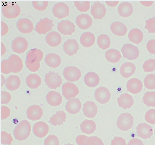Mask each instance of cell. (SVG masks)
Masks as SVG:
<instances>
[{
    "instance_id": "cell-1",
    "label": "cell",
    "mask_w": 155,
    "mask_h": 145,
    "mask_svg": "<svg viewBox=\"0 0 155 145\" xmlns=\"http://www.w3.org/2000/svg\"><path fill=\"white\" fill-rule=\"evenodd\" d=\"M31 131V125L28 121L23 120L15 127L13 135L15 138L18 140H26L29 136Z\"/></svg>"
},
{
    "instance_id": "cell-2",
    "label": "cell",
    "mask_w": 155,
    "mask_h": 145,
    "mask_svg": "<svg viewBox=\"0 0 155 145\" xmlns=\"http://www.w3.org/2000/svg\"><path fill=\"white\" fill-rule=\"evenodd\" d=\"M44 81L48 88L51 89H56L60 87L62 83V79L58 72L50 71L46 73Z\"/></svg>"
},
{
    "instance_id": "cell-3",
    "label": "cell",
    "mask_w": 155,
    "mask_h": 145,
    "mask_svg": "<svg viewBox=\"0 0 155 145\" xmlns=\"http://www.w3.org/2000/svg\"><path fill=\"white\" fill-rule=\"evenodd\" d=\"M134 124V118L128 113H123L118 117L116 122L117 127L123 131H127L130 129Z\"/></svg>"
},
{
    "instance_id": "cell-4",
    "label": "cell",
    "mask_w": 155,
    "mask_h": 145,
    "mask_svg": "<svg viewBox=\"0 0 155 145\" xmlns=\"http://www.w3.org/2000/svg\"><path fill=\"white\" fill-rule=\"evenodd\" d=\"M21 9L19 5L14 3H8L2 8V13L4 16L8 19L15 18L20 13Z\"/></svg>"
},
{
    "instance_id": "cell-5",
    "label": "cell",
    "mask_w": 155,
    "mask_h": 145,
    "mask_svg": "<svg viewBox=\"0 0 155 145\" xmlns=\"http://www.w3.org/2000/svg\"><path fill=\"white\" fill-rule=\"evenodd\" d=\"M54 25L53 20L47 17L40 18L36 24L34 30L39 34H45L52 30Z\"/></svg>"
},
{
    "instance_id": "cell-6",
    "label": "cell",
    "mask_w": 155,
    "mask_h": 145,
    "mask_svg": "<svg viewBox=\"0 0 155 145\" xmlns=\"http://www.w3.org/2000/svg\"><path fill=\"white\" fill-rule=\"evenodd\" d=\"M62 90L63 95L68 100L75 97L79 93L77 86L69 82H66L62 85Z\"/></svg>"
},
{
    "instance_id": "cell-7",
    "label": "cell",
    "mask_w": 155,
    "mask_h": 145,
    "mask_svg": "<svg viewBox=\"0 0 155 145\" xmlns=\"http://www.w3.org/2000/svg\"><path fill=\"white\" fill-rule=\"evenodd\" d=\"M64 78L68 81L74 82L78 81L81 76V70L75 66H69L65 67L63 72Z\"/></svg>"
},
{
    "instance_id": "cell-8",
    "label": "cell",
    "mask_w": 155,
    "mask_h": 145,
    "mask_svg": "<svg viewBox=\"0 0 155 145\" xmlns=\"http://www.w3.org/2000/svg\"><path fill=\"white\" fill-rule=\"evenodd\" d=\"M121 52L123 56L130 60L137 58L140 53L137 47L129 43L125 44L123 46Z\"/></svg>"
},
{
    "instance_id": "cell-9",
    "label": "cell",
    "mask_w": 155,
    "mask_h": 145,
    "mask_svg": "<svg viewBox=\"0 0 155 145\" xmlns=\"http://www.w3.org/2000/svg\"><path fill=\"white\" fill-rule=\"evenodd\" d=\"M52 10L53 14L55 17L61 19L68 15L70 10L66 4L63 2H59L54 5Z\"/></svg>"
},
{
    "instance_id": "cell-10",
    "label": "cell",
    "mask_w": 155,
    "mask_h": 145,
    "mask_svg": "<svg viewBox=\"0 0 155 145\" xmlns=\"http://www.w3.org/2000/svg\"><path fill=\"white\" fill-rule=\"evenodd\" d=\"M28 43L26 39L18 36L15 37L12 41L11 48L15 53L18 54L25 52L27 49Z\"/></svg>"
},
{
    "instance_id": "cell-11",
    "label": "cell",
    "mask_w": 155,
    "mask_h": 145,
    "mask_svg": "<svg viewBox=\"0 0 155 145\" xmlns=\"http://www.w3.org/2000/svg\"><path fill=\"white\" fill-rule=\"evenodd\" d=\"M75 26L74 24L68 20H62L58 23V31L61 34L71 35L75 31Z\"/></svg>"
},
{
    "instance_id": "cell-12",
    "label": "cell",
    "mask_w": 155,
    "mask_h": 145,
    "mask_svg": "<svg viewBox=\"0 0 155 145\" xmlns=\"http://www.w3.org/2000/svg\"><path fill=\"white\" fill-rule=\"evenodd\" d=\"M94 95L96 101L102 104L107 103L111 97V94L109 89L103 86L99 87L96 89Z\"/></svg>"
},
{
    "instance_id": "cell-13",
    "label": "cell",
    "mask_w": 155,
    "mask_h": 145,
    "mask_svg": "<svg viewBox=\"0 0 155 145\" xmlns=\"http://www.w3.org/2000/svg\"><path fill=\"white\" fill-rule=\"evenodd\" d=\"M16 26L19 31L24 34L31 33L34 29L32 22L29 19L26 18L18 19L16 22Z\"/></svg>"
},
{
    "instance_id": "cell-14",
    "label": "cell",
    "mask_w": 155,
    "mask_h": 145,
    "mask_svg": "<svg viewBox=\"0 0 155 145\" xmlns=\"http://www.w3.org/2000/svg\"><path fill=\"white\" fill-rule=\"evenodd\" d=\"M137 136L144 139L149 138L153 135L152 127L145 123L139 124L136 128Z\"/></svg>"
},
{
    "instance_id": "cell-15",
    "label": "cell",
    "mask_w": 155,
    "mask_h": 145,
    "mask_svg": "<svg viewBox=\"0 0 155 145\" xmlns=\"http://www.w3.org/2000/svg\"><path fill=\"white\" fill-rule=\"evenodd\" d=\"M106 11L104 4L100 2H95L91 7V13L94 19L100 20L105 17Z\"/></svg>"
},
{
    "instance_id": "cell-16",
    "label": "cell",
    "mask_w": 155,
    "mask_h": 145,
    "mask_svg": "<svg viewBox=\"0 0 155 145\" xmlns=\"http://www.w3.org/2000/svg\"><path fill=\"white\" fill-rule=\"evenodd\" d=\"M79 49V44L77 40L69 39L65 41L63 45V49L65 53L69 56L76 54Z\"/></svg>"
},
{
    "instance_id": "cell-17",
    "label": "cell",
    "mask_w": 155,
    "mask_h": 145,
    "mask_svg": "<svg viewBox=\"0 0 155 145\" xmlns=\"http://www.w3.org/2000/svg\"><path fill=\"white\" fill-rule=\"evenodd\" d=\"M43 52L40 49H32L27 52L25 61L31 63H40L43 59Z\"/></svg>"
},
{
    "instance_id": "cell-18",
    "label": "cell",
    "mask_w": 155,
    "mask_h": 145,
    "mask_svg": "<svg viewBox=\"0 0 155 145\" xmlns=\"http://www.w3.org/2000/svg\"><path fill=\"white\" fill-rule=\"evenodd\" d=\"M76 23L78 27L83 30H86L92 25L93 20L87 14H82L78 15L75 19Z\"/></svg>"
},
{
    "instance_id": "cell-19",
    "label": "cell",
    "mask_w": 155,
    "mask_h": 145,
    "mask_svg": "<svg viewBox=\"0 0 155 145\" xmlns=\"http://www.w3.org/2000/svg\"><path fill=\"white\" fill-rule=\"evenodd\" d=\"M43 114L42 108L39 106L33 105L30 106L26 111L27 118L32 121L40 119Z\"/></svg>"
},
{
    "instance_id": "cell-20",
    "label": "cell",
    "mask_w": 155,
    "mask_h": 145,
    "mask_svg": "<svg viewBox=\"0 0 155 145\" xmlns=\"http://www.w3.org/2000/svg\"><path fill=\"white\" fill-rule=\"evenodd\" d=\"M49 127L46 123L40 121L36 123L33 127V132L37 137L43 138L48 133Z\"/></svg>"
},
{
    "instance_id": "cell-21",
    "label": "cell",
    "mask_w": 155,
    "mask_h": 145,
    "mask_svg": "<svg viewBox=\"0 0 155 145\" xmlns=\"http://www.w3.org/2000/svg\"><path fill=\"white\" fill-rule=\"evenodd\" d=\"M81 106V103L79 99L78 98H75L69 100L67 102L65 108L69 113L75 114L80 111Z\"/></svg>"
},
{
    "instance_id": "cell-22",
    "label": "cell",
    "mask_w": 155,
    "mask_h": 145,
    "mask_svg": "<svg viewBox=\"0 0 155 145\" xmlns=\"http://www.w3.org/2000/svg\"><path fill=\"white\" fill-rule=\"evenodd\" d=\"M143 87L142 82L139 79L133 78L127 82L126 87L127 90L133 94L139 93L142 90Z\"/></svg>"
},
{
    "instance_id": "cell-23",
    "label": "cell",
    "mask_w": 155,
    "mask_h": 145,
    "mask_svg": "<svg viewBox=\"0 0 155 145\" xmlns=\"http://www.w3.org/2000/svg\"><path fill=\"white\" fill-rule=\"evenodd\" d=\"M46 42L49 46L56 47L61 43L62 38L60 34L55 31L49 32L45 37Z\"/></svg>"
},
{
    "instance_id": "cell-24",
    "label": "cell",
    "mask_w": 155,
    "mask_h": 145,
    "mask_svg": "<svg viewBox=\"0 0 155 145\" xmlns=\"http://www.w3.org/2000/svg\"><path fill=\"white\" fill-rule=\"evenodd\" d=\"M82 110L85 116L89 118H93L97 113V107L94 102L87 101L83 105Z\"/></svg>"
},
{
    "instance_id": "cell-25",
    "label": "cell",
    "mask_w": 155,
    "mask_h": 145,
    "mask_svg": "<svg viewBox=\"0 0 155 145\" xmlns=\"http://www.w3.org/2000/svg\"><path fill=\"white\" fill-rule=\"evenodd\" d=\"M46 99L47 102L50 105L57 106L61 104L62 97L59 93L55 91H51L46 95Z\"/></svg>"
},
{
    "instance_id": "cell-26",
    "label": "cell",
    "mask_w": 155,
    "mask_h": 145,
    "mask_svg": "<svg viewBox=\"0 0 155 145\" xmlns=\"http://www.w3.org/2000/svg\"><path fill=\"white\" fill-rule=\"evenodd\" d=\"M117 102L119 106L124 109L130 108L134 102L132 96L126 93L120 95L117 98Z\"/></svg>"
},
{
    "instance_id": "cell-27",
    "label": "cell",
    "mask_w": 155,
    "mask_h": 145,
    "mask_svg": "<svg viewBox=\"0 0 155 145\" xmlns=\"http://www.w3.org/2000/svg\"><path fill=\"white\" fill-rule=\"evenodd\" d=\"M110 29L114 34L119 36H124L127 31L126 26L122 22L119 21L112 23L110 26Z\"/></svg>"
},
{
    "instance_id": "cell-28",
    "label": "cell",
    "mask_w": 155,
    "mask_h": 145,
    "mask_svg": "<svg viewBox=\"0 0 155 145\" xmlns=\"http://www.w3.org/2000/svg\"><path fill=\"white\" fill-rule=\"evenodd\" d=\"M136 70V67L133 63L126 62L123 64L120 68L121 76L125 78H128L133 75Z\"/></svg>"
},
{
    "instance_id": "cell-29",
    "label": "cell",
    "mask_w": 155,
    "mask_h": 145,
    "mask_svg": "<svg viewBox=\"0 0 155 145\" xmlns=\"http://www.w3.org/2000/svg\"><path fill=\"white\" fill-rule=\"evenodd\" d=\"M44 60L47 66L53 68L58 67L61 62L59 56L54 53H48L45 56Z\"/></svg>"
},
{
    "instance_id": "cell-30",
    "label": "cell",
    "mask_w": 155,
    "mask_h": 145,
    "mask_svg": "<svg viewBox=\"0 0 155 145\" xmlns=\"http://www.w3.org/2000/svg\"><path fill=\"white\" fill-rule=\"evenodd\" d=\"M21 83L20 79L18 76L11 75L6 79L5 85L8 89L13 91L19 88Z\"/></svg>"
},
{
    "instance_id": "cell-31",
    "label": "cell",
    "mask_w": 155,
    "mask_h": 145,
    "mask_svg": "<svg viewBox=\"0 0 155 145\" xmlns=\"http://www.w3.org/2000/svg\"><path fill=\"white\" fill-rule=\"evenodd\" d=\"M133 10L132 4L127 2L120 3L118 7V12L119 15L124 18L130 16L133 13Z\"/></svg>"
},
{
    "instance_id": "cell-32",
    "label": "cell",
    "mask_w": 155,
    "mask_h": 145,
    "mask_svg": "<svg viewBox=\"0 0 155 145\" xmlns=\"http://www.w3.org/2000/svg\"><path fill=\"white\" fill-rule=\"evenodd\" d=\"M84 81L87 86L94 87L98 84L100 82V77L95 72H90L85 75Z\"/></svg>"
},
{
    "instance_id": "cell-33",
    "label": "cell",
    "mask_w": 155,
    "mask_h": 145,
    "mask_svg": "<svg viewBox=\"0 0 155 145\" xmlns=\"http://www.w3.org/2000/svg\"><path fill=\"white\" fill-rule=\"evenodd\" d=\"M66 118V113L63 111L60 110L53 114L50 118L48 122L54 126L57 125L60 126L65 121Z\"/></svg>"
},
{
    "instance_id": "cell-34",
    "label": "cell",
    "mask_w": 155,
    "mask_h": 145,
    "mask_svg": "<svg viewBox=\"0 0 155 145\" xmlns=\"http://www.w3.org/2000/svg\"><path fill=\"white\" fill-rule=\"evenodd\" d=\"M128 36L130 41L136 44L142 42L143 37L142 32L137 28L132 29L129 31Z\"/></svg>"
},
{
    "instance_id": "cell-35",
    "label": "cell",
    "mask_w": 155,
    "mask_h": 145,
    "mask_svg": "<svg viewBox=\"0 0 155 145\" xmlns=\"http://www.w3.org/2000/svg\"><path fill=\"white\" fill-rule=\"evenodd\" d=\"M95 41L94 34L90 32L83 33L80 37V42L84 47H89L92 46Z\"/></svg>"
},
{
    "instance_id": "cell-36",
    "label": "cell",
    "mask_w": 155,
    "mask_h": 145,
    "mask_svg": "<svg viewBox=\"0 0 155 145\" xmlns=\"http://www.w3.org/2000/svg\"><path fill=\"white\" fill-rule=\"evenodd\" d=\"M105 56L108 62L116 63L120 60L122 56L119 50L115 49H110L106 51Z\"/></svg>"
},
{
    "instance_id": "cell-37",
    "label": "cell",
    "mask_w": 155,
    "mask_h": 145,
    "mask_svg": "<svg viewBox=\"0 0 155 145\" xmlns=\"http://www.w3.org/2000/svg\"><path fill=\"white\" fill-rule=\"evenodd\" d=\"M96 128V123L92 120H85L80 124V128L82 132L87 134L93 133Z\"/></svg>"
},
{
    "instance_id": "cell-38",
    "label": "cell",
    "mask_w": 155,
    "mask_h": 145,
    "mask_svg": "<svg viewBox=\"0 0 155 145\" xmlns=\"http://www.w3.org/2000/svg\"><path fill=\"white\" fill-rule=\"evenodd\" d=\"M26 82L28 87L31 89H35L40 85L41 79L36 74H31L26 78Z\"/></svg>"
},
{
    "instance_id": "cell-39",
    "label": "cell",
    "mask_w": 155,
    "mask_h": 145,
    "mask_svg": "<svg viewBox=\"0 0 155 145\" xmlns=\"http://www.w3.org/2000/svg\"><path fill=\"white\" fill-rule=\"evenodd\" d=\"M12 62L13 70L12 72L17 73L20 72L22 69L23 64L22 59L18 56L15 54H11L8 58Z\"/></svg>"
},
{
    "instance_id": "cell-40",
    "label": "cell",
    "mask_w": 155,
    "mask_h": 145,
    "mask_svg": "<svg viewBox=\"0 0 155 145\" xmlns=\"http://www.w3.org/2000/svg\"><path fill=\"white\" fill-rule=\"evenodd\" d=\"M97 43L99 48L105 50L109 47L111 43L110 40L108 35L102 34L98 36Z\"/></svg>"
},
{
    "instance_id": "cell-41",
    "label": "cell",
    "mask_w": 155,
    "mask_h": 145,
    "mask_svg": "<svg viewBox=\"0 0 155 145\" xmlns=\"http://www.w3.org/2000/svg\"><path fill=\"white\" fill-rule=\"evenodd\" d=\"M143 103L147 106H155V92L148 91L144 95L142 98Z\"/></svg>"
},
{
    "instance_id": "cell-42",
    "label": "cell",
    "mask_w": 155,
    "mask_h": 145,
    "mask_svg": "<svg viewBox=\"0 0 155 145\" xmlns=\"http://www.w3.org/2000/svg\"><path fill=\"white\" fill-rule=\"evenodd\" d=\"M143 82L145 87L147 89L153 90L155 89V75L149 74L145 77Z\"/></svg>"
},
{
    "instance_id": "cell-43",
    "label": "cell",
    "mask_w": 155,
    "mask_h": 145,
    "mask_svg": "<svg viewBox=\"0 0 155 145\" xmlns=\"http://www.w3.org/2000/svg\"><path fill=\"white\" fill-rule=\"evenodd\" d=\"M13 67L11 61L8 60H2L1 63V72L5 74H9L13 72Z\"/></svg>"
},
{
    "instance_id": "cell-44",
    "label": "cell",
    "mask_w": 155,
    "mask_h": 145,
    "mask_svg": "<svg viewBox=\"0 0 155 145\" xmlns=\"http://www.w3.org/2000/svg\"><path fill=\"white\" fill-rule=\"evenodd\" d=\"M74 6L81 12H85L90 8V2L88 1H74Z\"/></svg>"
},
{
    "instance_id": "cell-45",
    "label": "cell",
    "mask_w": 155,
    "mask_h": 145,
    "mask_svg": "<svg viewBox=\"0 0 155 145\" xmlns=\"http://www.w3.org/2000/svg\"><path fill=\"white\" fill-rule=\"evenodd\" d=\"M142 67L145 72L153 71L155 70V59H150L146 60L143 64Z\"/></svg>"
},
{
    "instance_id": "cell-46",
    "label": "cell",
    "mask_w": 155,
    "mask_h": 145,
    "mask_svg": "<svg viewBox=\"0 0 155 145\" xmlns=\"http://www.w3.org/2000/svg\"><path fill=\"white\" fill-rule=\"evenodd\" d=\"M48 2L46 1H33L32 5L33 7L39 11L45 10L48 7Z\"/></svg>"
},
{
    "instance_id": "cell-47",
    "label": "cell",
    "mask_w": 155,
    "mask_h": 145,
    "mask_svg": "<svg viewBox=\"0 0 155 145\" xmlns=\"http://www.w3.org/2000/svg\"><path fill=\"white\" fill-rule=\"evenodd\" d=\"M13 140V139L10 134L3 131L1 132V142L4 145H10Z\"/></svg>"
},
{
    "instance_id": "cell-48",
    "label": "cell",
    "mask_w": 155,
    "mask_h": 145,
    "mask_svg": "<svg viewBox=\"0 0 155 145\" xmlns=\"http://www.w3.org/2000/svg\"><path fill=\"white\" fill-rule=\"evenodd\" d=\"M85 145H104L102 140L96 136H91L87 138Z\"/></svg>"
},
{
    "instance_id": "cell-49",
    "label": "cell",
    "mask_w": 155,
    "mask_h": 145,
    "mask_svg": "<svg viewBox=\"0 0 155 145\" xmlns=\"http://www.w3.org/2000/svg\"><path fill=\"white\" fill-rule=\"evenodd\" d=\"M145 28L148 31V33L155 34V18H152L146 21Z\"/></svg>"
},
{
    "instance_id": "cell-50",
    "label": "cell",
    "mask_w": 155,
    "mask_h": 145,
    "mask_svg": "<svg viewBox=\"0 0 155 145\" xmlns=\"http://www.w3.org/2000/svg\"><path fill=\"white\" fill-rule=\"evenodd\" d=\"M145 119L148 123L153 124H155V109H151L148 110L145 115Z\"/></svg>"
},
{
    "instance_id": "cell-51",
    "label": "cell",
    "mask_w": 155,
    "mask_h": 145,
    "mask_svg": "<svg viewBox=\"0 0 155 145\" xmlns=\"http://www.w3.org/2000/svg\"><path fill=\"white\" fill-rule=\"evenodd\" d=\"M44 145H59L58 137L53 134L49 135L45 140Z\"/></svg>"
},
{
    "instance_id": "cell-52",
    "label": "cell",
    "mask_w": 155,
    "mask_h": 145,
    "mask_svg": "<svg viewBox=\"0 0 155 145\" xmlns=\"http://www.w3.org/2000/svg\"><path fill=\"white\" fill-rule=\"evenodd\" d=\"M11 99V95L8 92L3 91H1V104H7Z\"/></svg>"
},
{
    "instance_id": "cell-53",
    "label": "cell",
    "mask_w": 155,
    "mask_h": 145,
    "mask_svg": "<svg viewBox=\"0 0 155 145\" xmlns=\"http://www.w3.org/2000/svg\"><path fill=\"white\" fill-rule=\"evenodd\" d=\"M10 113V110L7 107L4 105L1 107V118L2 120H4L8 117Z\"/></svg>"
},
{
    "instance_id": "cell-54",
    "label": "cell",
    "mask_w": 155,
    "mask_h": 145,
    "mask_svg": "<svg viewBox=\"0 0 155 145\" xmlns=\"http://www.w3.org/2000/svg\"><path fill=\"white\" fill-rule=\"evenodd\" d=\"M110 145H127L125 140L120 137H115L111 141Z\"/></svg>"
},
{
    "instance_id": "cell-55",
    "label": "cell",
    "mask_w": 155,
    "mask_h": 145,
    "mask_svg": "<svg viewBox=\"0 0 155 145\" xmlns=\"http://www.w3.org/2000/svg\"><path fill=\"white\" fill-rule=\"evenodd\" d=\"M147 48L150 53L155 54V40H149L147 44Z\"/></svg>"
},
{
    "instance_id": "cell-56",
    "label": "cell",
    "mask_w": 155,
    "mask_h": 145,
    "mask_svg": "<svg viewBox=\"0 0 155 145\" xmlns=\"http://www.w3.org/2000/svg\"><path fill=\"white\" fill-rule=\"evenodd\" d=\"M88 136L80 135L78 136L76 138V141L78 145H85Z\"/></svg>"
},
{
    "instance_id": "cell-57",
    "label": "cell",
    "mask_w": 155,
    "mask_h": 145,
    "mask_svg": "<svg viewBox=\"0 0 155 145\" xmlns=\"http://www.w3.org/2000/svg\"><path fill=\"white\" fill-rule=\"evenodd\" d=\"M127 145H144L143 142L140 139L133 138L130 140Z\"/></svg>"
},
{
    "instance_id": "cell-58",
    "label": "cell",
    "mask_w": 155,
    "mask_h": 145,
    "mask_svg": "<svg viewBox=\"0 0 155 145\" xmlns=\"http://www.w3.org/2000/svg\"><path fill=\"white\" fill-rule=\"evenodd\" d=\"M8 28L7 24L3 21L1 22V35L4 36L8 33Z\"/></svg>"
},
{
    "instance_id": "cell-59",
    "label": "cell",
    "mask_w": 155,
    "mask_h": 145,
    "mask_svg": "<svg viewBox=\"0 0 155 145\" xmlns=\"http://www.w3.org/2000/svg\"><path fill=\"white\" fill-rule=\"evenodd\" d=\"M106 3L109 6L114 7L116 6L119 3V1H105Z\"/></svg>"
},
{
    "instance_id": "cell-60",
    "label": "cell",
    "mask_w": 155,
    "mask_h": 145,
    "mask_svg": "<svg viewBox=\"0 0 155 145\" xmlns=\"http://www.w3.org/2000/svg\"><path fill=\"white\" fill-rule=\"evenodd\" d=\"M140 3L143 5L146 6H151L153 3V1H140Z\"/></svg>"
},
{
    "instance_id": "cell-61",
    "label": "cell",
    "mask_w": 155,
    "mask_h": 145,
    "mask_svg": "<svg viewBox=\"0 0 155 145\" xmlns=\"http://www.w3.org/2000/svg\"><path fill=\"white\" fill-rule=\"evenodd\" d=\"M1 56L3 55L5 53L6 51L5 47L3 43L1 42Z\"/></svg>"
},
{
    "instance_id": "cell-62",
    "label": "cell",
    "mask_w": 155,
    "mask_h": 145,
    "mask_svg": "<svg viewBox=\"0 0 155 145\" xmlns=\"http://www.w3.org/2000/svg\"><path fill=\"white\" fill-rule=\"evenodd\" d=\"M1 78H2V81H1V86L3 85L5 83V81L4 79V78L3 76L1 75Z\"/></svg>"
},
{
    "instance_id": "cell-63",
    "label": "cell",
    "mask_w": 155,
    "mask_h": 145,
    "mask_svg": "<svg viewBox=\"0 0 155 145\" xmlns=\"http://www.w3.org/2000/svg\"><path fill=\"white\" fill-rule=\"evenodd\" d=\"M64 145H74V144H71L68 143L67 144H65Z\"/></svg>"
},
{
    "instance_id": "cell-64",
    "label": "cell",
    "mask_w": 155,
    "mask_h": 145,
    "mask_svg": "<svg viewBox=\"0 0 155 145\" xmlns=\"http://www.w3.org/2000/svg\"><path fill=\"white\" fill-rule=\"evenodd\" d=\"M154 134H155V130H154Z\"/></svg>"
}]
</instances>
